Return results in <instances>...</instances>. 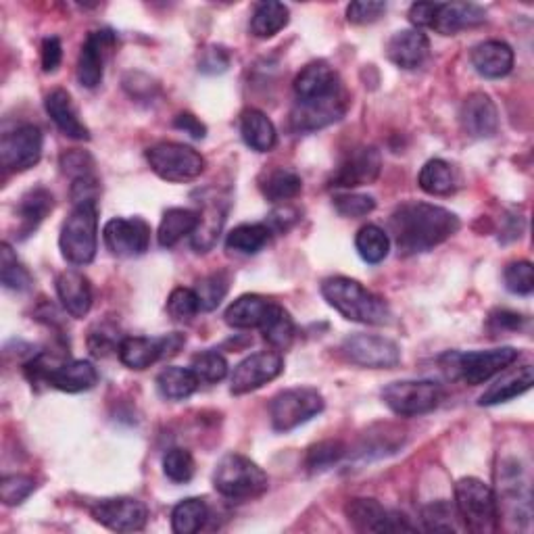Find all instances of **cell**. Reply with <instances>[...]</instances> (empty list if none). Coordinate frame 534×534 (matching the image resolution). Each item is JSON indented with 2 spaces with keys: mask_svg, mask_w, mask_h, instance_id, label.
<instances>
[{
  "mask_svg": "<svg viewBox=\"0 0 534 534\" xmlns=\"http://www.w3.org/2000/svg\"><path fill=\"white\" fill-rule=\"evenodd\" d=\"M59 247L65 261L71 265H88L99 249V205L96 201L74 205L63 222Z\"/></svg>",
  "mask_w": 534,
  "mask_h": 534,
  "instance_id": "cell-3",
  "label": "cell"
},
{
  "mask_svg": "<svg viewBox=\"0 0 534 534\" xmlns=\"http://www.w3.org/2000/svg\"><path fill=\"white\" fill-rule=\"evenodd\" d=\"M345 357L361 368L391 370L399 366L401 347L386 336L378 334H351L343 343Z\"/></svg>",
  "mask_w": 534,
  "mask_h": 534,
  "instance_id": "cell-10",
  "label": "cell"
},
{
  "mask_svg": "<svg viewBox=\"0 0 534 534\" xmlns=\"http://www.w3.org/2000/svg\"><path fill=\"white\" fill-rule=\"evenodd\" d=\"M61 167L67 176H71L74 180L86 178V176H94L92 174V157L84 151H69L61 157Z\"/></svg>",
  "mask_w": 534,
  "mask_h": 534,
  "instance_id": "cell-53",
  "label": "cell"
},
{
  "mask_svg": "<svg viewBox=\"0 0 534 534\" xmlns=\"http://www.w3.org/2000/svg\"><path fill=\"white\" fill-rule=\"evenodd\" d=\"M455 374L470 386L489 382L491 378L503 374L509 366H514L520 351L514 347H499L489 351H470L449 355Z\"/></svg>",
  "mask_w": 534,
  "mask_h": 534,
  "instance_id": "cell-9",
  "label": "cell"
},
{
  "mask_svg": "<svg viewBox=\"0 0 534 534\" xmlns=\"http://www.w3.org/2000/svg\"><path fill=\"white\" fill-rule=\"evenodd\" d=\"M489 324L499 332L503 330H518L522 324H524V318L520 313H514V311H507V309H501V311H495L491 313V320Z\"/></svg>",
  "mask_w": 534,
  "mask_h": 534,
  "instance_id": "cell-60",
  "label": "cell"
},
{
  "mask_svg": "<svg viewBox=\"0 0 534 534\" xmlns=\"http://www.w3.org/2000/svg\"><path fill=\"white\" fill-rule=\"evenodd\" d=\"M259 330L265 341L270 343L276 351L288 349L295 341V322L293 318H290V313L276 303H272Z\"/></svg>",
  "mask_w": 534,
  "mask_h": 534,
  "instance_id": "cell-38",
  "label": "cell"
},
{
  "mask_svg": "<svg viewBox=\"0 0 534 534\" xmlns=\"http://www.w3.org/2000/svg\"><path fill=\"white\" fill-rule=\"evenodd\" d=\"M88 347H90L92 355H96V357H105L113 349H119V343L115 338V328L96 326L88 336Z\"/></svg>",
  "mask_w": 534,
  "mask_h": 534,
  "instance_id": "cell-54",
  "label": "cell"
},
{
  "mask_svg": "<svg viewBox=\"0 0 534 534\" xmlns=\"http://www.w3.org/2000/svg\"><path fill=\"white\" fill-rule=\"evenodd\" d=\"M163 472L172 482L184 484L194 476V457L190 455V451L180 447L169 449L163 455Z\"/></svg>",
  "mask_w": 534,
  "mask_h": 534,
  "instance_id": "cell-49",
  "label": "cell"
},
{
  "mask_svg": "<svg viewBox=\"0 0 534 534\" xmlns=\"http://www.w3.org/2000/svg\"><path fill=\"white\" fill-rule=\"evenodd\" d=\"M190 370L197 374V378L201 382L215 384V382H222L228 376V361L222 353L203 351V353L192 357Z\"/></svg>",
  "mask_w": 534,
  "mask_h": 534,
  "instance_id": "cell-46",
  "label": "cell"
},
{
  "mask_svg": "<svg viewBox=\"0 0 534 534\" xmlns=\"http://www.w3.org/2000/svg\"><path fill=\"white\" fill-rule=\"evenodd\" d=\"M430 55V40L422 30H401L386 44V57L401 69H418Z\"/></svg>",
  "mask_w": 534,
  "mask_h": 534,
  "instance_id": "cell-21",
  "label": "cell"
},
{
  "mask_svg": "<svg viewBox=\"0 0 534 534\" xmlns=\"http://www.w3.org/2000/svg\"><path fill=\"white\" fill-rule=\"evenodd\" d=\"M53 207H55V199H53V194L48 192L46 188L38 186V188L28 190L21 197L19 207H17L19 234L23 238L30 236L46 220V215L53 211Z\"/></svg>",
  "mask_w": 534,
  "mask_h": 534,
  "instance_id": "cell-31",
  "label": "cell"
},
{
  "mask_svg": "<svg viewBox=\"0 0 534 534\" xmlns=\"http://www.w3.org/2000/svg\"><path fill=\"white\" fill-rule=\"evenodd\" d=\"M174 126L182 132H186L188 136H192L194 140H201L207 136V128L201 119L194 117L192 113H180L176 119H174Z\"/></svg>",
  "mask_w": 534,
  "mask_h": 534,
  "instance_id": "cell-59",
  "label": "cell"
},
{
  "mask_svg": "<svg viewBox=\"0 0 534 534\" xmlns=\"http://www.w3.org/2000/svg\"><path fill=\"white\" fill-rule=\"evenodd\" d=\"M424 528L430 532H459L464 530V522H461L457 507L445 499L434 501L424 507L422 512Z\"/></svg>",
  "mask_w": 534,
  "mask_h": 534,
  "instance_id": "cell-42",
  "label": "cell"
},
{
  "mask_svg": "<svg viewBox=\"0 0 534 534\" xmlns=\"http://www.w3.org/2000/svg\"><path fill=\"white\" fill-rule=\"evenodd\" d=\"M199 226V211L174 207L163 213L157 240L163 249H172L186 236H192Z\"/></svg>",
  "mask_w": 534,
  "mask_h": 534,
  "instance_id": "cell-32",
  "label": "cell"
},
{
  "mask_svg": "<svg viewBox=\"0 0 534 534\" xmlns=\"http://www.w3.org/2000/svg\"><path fill=\"white\" fill-rule=\"evenodd\" d=\"M382 172V157L374 147H357L349 151L334 169L330 186L334 188H359L378 180Z\"/></svg>",
  "mask_w": 534,
  "mask_h": 534,
  "instance_id": "cell-16",
  "label": "cell"
},
{
  "mask_svg": "<svg viewBox=\"0 0 534 534\" xmlns=\"http://www.w3.org/2000/svg\"><path fill=\"white\" fill-rule=\"evenodd\" d=\"M386 11L384 3H372V0H359V3H351L347 7V19L355 26H366V23H374L382 17Z\"/></svg>",
  "mask_w": 534,
  "mask_h": 534,
  "instance_id": "cell-52",
  "label": "cell"
},
{
  "mask_svg": "<svg viewBox=\"0 0 534 534\" xmlns=\"http://www.w3.org/2000/svg\"><path fill=\"white\" fill-rule=\"evenodd\" d=\"M534 384V372L532 366H522L512 372H505L495 384H491L487 391L482 393L478 399V405L482 407H491V405H501L512 401L524 393H528Z\"/></svg>",
  "mask_w": 534,
  "mask_h": 534,
  "instance_id": "cell-29",
  "label": "cell"
},
{
  "mask_svg": "<svg viewBox=\"0 0 534 534\" xmlns=\"http://www.w3.org/2000/svg\"><path fill=\"white\" fill-rule=\"evenodd\" d=\"M240 136L245 140L247 147L257 153H270L278 142L274 121L259 109H247L242 113Z\"/></svg>",
  "mask_w": 534,
  "mask_h": 534,
  "instance_id": "cell-30",
  "label": "cell"
},
{
  "mask_svg": "<svg viewBox=\"0 0 534 534\" xmlns=\"http://www.w3.org/2000/svg\"><path fill=\"white\" fill-rule=\"evenodd\" d=\"M441 386L432 380H399L382 391V401L399 418H420L439 407Z\"/></svg>",
  "mask_w": 534,
  "mask_h": 534,
  "instance_id": "cell-7",
  "label": "cell"
},
{
  "mask_svg": "<svg viewBox=\"0 0 534 534\" xmlns=\"http://www.w3.org/2000/svg\"><path fill=\"white\" fill-rule=\"evenodd\" d=\"M201 380L197 378L190 368L180 366H167L157 376V388L163 399L167 401H184L197 393Z\"/></svg>",
  "mask_w": 534,
  "mask_h": 534,
  "instance_id": "cell-34",
  "label": "cell"
},
{
  "mask_svg": "<svg viewBox=\"0 0 534 534\" xmlns=\"http://www.w3.org/2000/svg\"><path fill=\"white\" fill-rule=\"evenodd\" d=\"M209 520V507L203 499L190 497L180 501L172 512V528L176 534L199 532Z\"/></svg>",
  "mask_w": 534,
  "mask_h": 534,
  "instance_id": "cell-41",
  "label": "cell"
},
{
  "mask_svg": "<svg viewBox=\"0 0 534 534\" xmlns=\"http://www.w3.org/2000/svg\"><path fill=\"white\" fill-rule=\"evenodd\" d=\"M230 65V57L222 46H211L203 51V57L199 61V69L205 74H222Z\"/></svg>",
  "mask_w": 534,
  "mask_h": 534,
  "instance_id": "cell-55",
  "label": "cell"
},
{
  "mask_svg": "<svg viewBox=\"0 0 534 534\" xmlns=\"http://www.w3.org/2000/svg\"><path fill=\"white\" fill-rule=\"evenodd\" d=\"M92 518L113 532H140L149 522V507L134 497L103 499L92 507Z\"/></svg>",
  "mask_w": 534,
  "mask_h": 534,
  "instance_id": "cell-14",
  "label": "cell"
},
{
  "mask_svg": "<svg viewBox=\"0 0 534 534\" xmlns=\"http://www.w3.org/2000/svg\"><path fill=\"white\" fill-rule=\"evenodd\" d=\"M147 161L153 172L165 182L197 180L207 167V161L199 151L172 140H163L149 147Z\"/></svg>",
  "mask_w": 534,
  "mask_h": 534,
  "instance_id": "cell-6",
  "label": "cell"
},
{
  "mask_svg": "<svg viewBox=\"0 0 534 534\" xmlns=\"http://www.w3.org/2000/svg\"><path fill=\"white\" fill-rule=\"evenodd\" d=\"M434 13H436V3H416L409 9V21L414 23L416 30H422V28L430 30Z\"/></svg>",
  "mask_w": 534,
  "mask_h": 534,
  "instance_id": "cell-58",
  "label": "cell"
},
{
  "mask_svg": "<svg viewBox=\"0 0 534 534\" xmlns=\"http://www.w3.org/2000/svg\"><path fill=\"white\" fill-rule=\"evenodd\" d=\"M103 240L115 257H140L151 247V226L142 217H113L105 224Z\"/></svg>",
  "mask_w": 534,
  "mask_h": 534,
  "instance_id": "cell-12",
  "label": "cell"
},
{
  "mask_svg": "<svg viewBox=\"0 0 534 534\" xmlns=\"http://www.w3.org/2000/svg\"><path fill=\"white\" fill-rule=\"evenodd\" d=\"M46 113L51 115V119L55 121V126L71 140H90V132L84 126V121L80 119L74 101H71V96L67 90L57 88L51 94L46 96L44 101Z\"/></svg>",
  "mask_w": 534,
  "mask_h": 534,
  "instance_id": "cell-25",
  "label": "cell"
},
{
  "mask_svg": "<svg viewBox=\"0 0 534 534\" xmlns=\"http://www.w3.org/2000/svg\"><path fill=\"white\" fill-rule=\"evenodd\" d=\"M472 65L482 78L499 80L512 74L514 69V51L512 46L501 40H487L474 46Z\"/></svg>",
  "mask_w": 534,
  "mask_h": 534,
  "instance_id": "cell-23",
  "label": "cell"
},
{
  "mask_svg": "<svg viewBox=\"0 0 534 534\" xmlns=\"http://www.w3.org/2000/svg\"><path fill=\"white\" fill-rule=\"evenodd\" d=\"M345 455V445L341 441H322L318 445L309 447L307 457H305V466L309 472H324L332 468L334 464L343 459Z\"/></svg>",
  "mask_w": 534,
  "mask_h": 534,
  "instance_id": "cell-47",
  "label": "cell"
},
{
  "mask_svg": "<svg viewBox=\"0 0 534 534\" xmlns=\"http://www.w3.org/2000/svg\"><path fill=\"white\" fill-rule=\"evenodd\" d=\"M96 382H99V372L86 359L63 361L48 376V384L63 393H84L94 388Z\"/></svg>",
  "mask_w": 534,
  "mask_h": 534,
  "instance_id": "cell-28",
  "label": "cell"
},
{
  "mask_svg": "<svg viewBox=\"0 0 534 534\" xmlns=\"http://www.w3.org/2000/svg\"><path fill=\"white\" fill-rule=\"evenodd\" d=\"M119 361L130 370H147L155 361L165 359V336L147 338V336H128L119 343L117 349Z\"/></svg>",
  "mask_w": 534,
  "mask_h": 534,
  "instance_id": "cell-26",
  "label": "cell"
},
{
  "mask_svg": "<svg viewBox=\"0 0 534 534\" xmlns=\"http://www.w3.org/2000/svg\"><path fill=\"white\" fill-rule=\"evenodd\" d=\"M322 297L345 320L368 326H382L391 320V307H388V303L347 276L326 278L322 282Z\"/></svg>",
  "mask_w": 534,
  "mask_h": 534,
  "instance_id": "cell-2",
  "label": "cell"
},
{
  "mask_svg": "<svg viewBox=\"0 0 534 534\" xmlns=\"http://www.w3.org/2000/svg\"><path fill=\"white\" fill-rule=\"evenodd\" d=\"M42 69L46 71V74H53V71H57V67L61 65V59H63V46H61V40L57 36H51L46 38L42 42Z\"/></svg>",
  "mask_w": 534,
  "mask_h": 534,
  "instance_id": "cell-56",
  "label": "cell"
},
{
  "mask_svg": "<svg viewBox=\"0 0 534 534\" xmlns=\"http://www.w3.org/2000/svg\"><path fill=\"white\" fill-rule=\"evenodd\" d=\"M213 487L226 499L251 501L267 491L270 478H267V474L253 459L240 453H230L222 457L220 464L215 466Z\"/></svg>",
  "mask_w": 534,
  "mask_h": 534,
  "instance_id": "cell-4",
  "label": "cell"
},
{
  "mask_svg": "<svg viewBox=\"0 0 534 534\" xmlns=\"http://www.w3.org/2000/svg\"><path fill=\"white\" fill-rule=\"evenodd\" d=\"M324 397L320 391L309 386L288 388L278 393L270 403L272 426L278 432H290L309 422L324 411Z\"/></svg>",
  "mask_w": 534,
  "mask_h": 534,
  "instance_id": "cell-8",
  "label": "cell"
},
{
  "mask_svg": "<svg viewBox=\"0 0 534 534\" xmlns=\"http://www.w3.org/2000/svg\"><path fill=\"white\" fill-rule=\"evenodd\" d=\"M199 311H201V303H199L197 293H194V288L178 286L172 290V295H169L167 299V313L172 315L174 322L188 324L197 318Z\"/></svg>",
  "mask_w": 534,
  "mask_h": 534,
  "instance_id": "cell-45",
  "label": "cell"
},
{
  "mask_svg": "<svg viewBox=\"0 0 534 534\" xmlns=\"http://www.w3.org/2000/svg\"><path fill=\"white\" fill-rule=\"evenodd\" d=\"M57 295L71 318L82 320L92 309V284L78 270H67L57 278Z\"/></svg>",
  "mask_w": 534,
  "mask_h": 534,
  "instance_id": "cell-24",
  "label": "cell"
},
{
  "mask_svg": "<svg viewBox=\"0 0 534 534\" xmlns=\"http://www.w3.org/2000/svg\"><path fill=\"white\" fill-rule=\"evenodd\" d=\"M42 132L34 124H21L0 138V163L7 172H28L42 157Z\"/></svg>",
  "mask_w": 534,
  "mask_h": 534,
  "instance_id": "cell-11",
  "label": "cell"
},
{
  "mask_svg": "<svg viewBox=\"0 0 534 534\" xmlns=\"http://www.w3.org/2000/svg\"><path fill=\"white\" fill-rule=\"evenodd\" d=\"M303 190V180L288 167H276L272 172H267L261 180V192L265 194L267 201L272 203H286L290 199L299 197Z\"/></svg>",
  "mask_w": 534,
  "mask_h": 534,
  "instance_id": "cell-36",
  "label": "cell"
},
{
  "mask_svg": "<svg viewBox=\"0 0 534 534\" xmlns=\"http://www.w3.org/2000/svg\"><path fill=\"white\" fill-rule=\"evenodd\" d=\"M334 209L343 217H366L376 209V201L370 194L343 192L334 197Z\"/></svg>",
  "mask_w": 534,
  "mask_h": 534,
  "instance_id": "cell-51",
  "label": "cell"
},
{
  "mask_svg": "<svg viewBox=\"0 0 534 534\" xmlns=\"http://www.w3.org/2000/svg\"><path fill=\"white\" fill-rule=\"evenodd\" d=\"M418 184L432 197H447L457 190V174L451 163L443 159H430L418 176Z\"/></svg>",
  "mask_w": 534,
  "mask_h": 534,
  "instance_id": "cell-37",
  "label": "cell"
},
{
  "mask_svg": "<svg viewBox=\"0 0 534 534\" xmlns=\"http://www.w3.org/2000/svg\"><path fill=\"white\" fill-rule=\"evenodd\" d=\"M345 514L351 526L359 532H397V530H416L405 516L391 514L376 499L355 497L347 503Z\"/></svg>",
  "mask_w": 534,
  "mask_h": 534,
  "instance_id": "cell-17",
  "label": "cell"
},
{
  "mask_svg": "<svg viewBox=\"0 0 534 534\" xmlns=\"http://www.w3.org/2000/svg\"><path fill=\"white\" fill-rule=\"evenodd\" d=\"M290 21V11L286 5L276 3V0H267V3H259L251 17V34L259 40L274 38L280 34Z\"/></svg>",
  "mask_w": 534,
  "mask_h": 534,
  "instance_id": "cell-35",
  "label": "cell"
},
{
  "mask_svg": "<svg viewBox=\"0 0 534 534\" xmlns=\"http://www.w3.org/2000/svg\"><path fill=\"white\" fill-rule=\"evenodd\" d=\"M299 222V211L293 207H280L272 211L270 220H267V228L272 232H286L288 228H293Z\"/></svg>",
  "mask_w": 534,
  "mask_h": 534,
  "instance_id": "cell-57",
  "label": "cell"
},
{
  "mask_svg": "<svg viewBox=\"0 0 534 534\" xmlns=\"http://www.w3.org/2000/svg\"><path fill=\"white\" fill-rule=\"evenodd\" d=\"M487 21V11L472 3H436V13L432 19L434 32H439L443 36H453L461 30L478 28Z\"/></svg>",
  "mask_w": 534,
  "mask_h": 534,
  "instance_id": "cell-22",
  "label": "cell"
},
{
  "mask_svg": "<svg viewBox=\"0 0 534 534\" xmlns=\"http://www.w3.org/2000/svg\"><path fill=\"white\" fill-rule=\"evenodd\" d=\"M230 290V276L226 272H215L201 278L194 286V293L199 297L201 311H213L220 307Z\"/></svg>",
  "mask_w": 534,
  "mask_h": 534,
  "instance_id": "cell-44",
  "label": "cell"
},
{
  "mask_svg": "<svg viewBox=\"0 0 534 534\" xmlns=\"http://www.w3.org/2000/svg\"><path fill=\"white\" fill-rule=\"evenodd\" d=\"M226 215H228V207L222 199H205V205L199 211V226L190 236L194 251L209 253L215 247L217 238H220L222 234Z\"/></svg>",
  "mask_w": 534,
  "mask_h": 534,
  "instance_id": "cell-27",
  "label": "cell"
},
{
  "mask_svg": "<svg viewBox=\"0 0 534 534\" xmlns=\"http://www.w3.org/2000/svg\"><path fill=\"white\" fill-rule=\"evenodd\" d=\"M115 46V34L111 30L90 32L82 44L78 59V82L84 88H96L103 82L105 63Z\"/></svg>",
  "mask_w": 534,
  "mask_h": 534,
  "instance_id": "cell-18",
  "label": "cell"
},
{
  "mask_svg": "<svg viewBox=\"0 0 534 534\" xmlns=\"http://www.w3.org/2000/svg\"><path fill=\"white\" fill-rule=\"evenodd\" d=\"M0 280H3V286L7 290H15V293H23L34 282L28 267L17 259L7 242L3 245V251H0Z\"/></svg>",
  "mask_w": 534,
  "mask_h": 534,
  "instance_id": "cell-43",
  "label": "cell"
},
{
  "mask_svg": "<svg viewBox=\"0 0 534 534\" xmlns=\"http://www.w3.org/2000/svg\"><path fill=\"white\" fill-rule=\"evenodd\" d=\"M455 507L464 528L489 534L499 528V503L495 491L480 478L468 476L455 484Z\"/></svg>",
  "mask_w": 534,
  "mask_h": 534,
  "instance_id": "cell-5",
  "label": "cell"
},
{
  "mask_svg": "<svg viewBox=\"0 0 534 534\" xmlns=\"http://www.w3.org/2000/svg\"><path fill=\"white\" fill-rule=\"evenodd\" d=\"M503 282L509 293L528 297L534 290V270L530 261H514L505 267Z\"/></svg>",
  "mask_w": 534,
  "mask_h": 534,
  "instance_id": "cell-48",
  "label": "cell"
},
{
  "mask_svg": "<svg viewBox=\"0 0 534 534\" xmlns=\"http://www.w3.org/2000/svg\"><path fill=\"white\" fill-rule=\"evenodd\" d=\"M388 224L399 253L411 257L428 253L457 234L459 217L445 207L411 201L399 205Z\"/></svg>",
  "mask_w": 534,
  "mask_h": 534,
  "instance_id": "cell-1",
  "label": "cell"
},
{
  "mask_svg": "<svg viewBox=\"0 0 534 534\" xmlns=\"http://www.w3.org/2000/svg\"><path fill=\"white\" fill-rule=\"evenodd\" d=\"M347 105L349 101L345 92H338L320 101H297L293 111H290V128L299 134L328 128L347 113Z\"/></svg>",
  "mask_w": 534,
  "mask_h": 534,
  "instance_id": "cell-15",
  "label": "cell"
},
{
  "mask_svg": "<svg viewBox=\"0 0 534 534\" xmlns=\"http://www.w3.org/2000/svg\"><path fill=\"white\" fill-rule=\"evenodd\" d=\"M461 128L472 138H493L499 130V111L489 94L472 92L461 105Z\"/></svg>",
  "mask_w": 534,
  "mask_h": 534,
  "instance_id": "cell-20",
  "label": "cell"
},
{
  "mask_svg": "<svg viewBox=\"0 0 534 534\" xmlns=\"http://www.w3.org/2000/svg\"><path fill=\"white\" fill-rule=\"evenodd\" d=\"M355 249L363 261L378 265L388 257V251H391V238H388V234L380 226L368 224L357 232Z\"/></svg>",
  "mask_w": 534,
  "mask_h": 534,
  "instance_id": "cell-40",
  "label": "cell"
},
{
  "mask_svg": "<svg viewBox=\"0 0 534 534\" xmlns=\"http://www.w3.org/2000/svg\"><path fill=\"white\" fill-rule=\"evenodd\" d=\"M36 491V480L32 476L13 474L0 482V499L5 505H19Z\"/></svg>",
  "mask_w": 534,
  "mask_h": 534,
  "instance_id": "cell-50",
  "label": "cell"
},
{
  "mask_svg": "<svg viewBox=\"0 0 534 534\" xmlns=\"http://www.w3.org/2000/svg\"><path fill=\"white\" fill-rule=\"evenodd\" d=\"M293 88L297 94V101H320L343 92L341 78H338L336 69L326 61H313L305 65L295 78Z\"/></svg>",
  "mask_w": 534,
  "mask_h": 534,
  "instance_id": "cell-19",
  "label": "cell"
},
{
  "mask_svg": "<svg viewBox=\"0 0 534 534\" xmlns=\"http://www.w3.org/2000/svg\"><path fill=\"white\" fill-rule=\"evenodd\" d=\"M270 238L272 230L265 224H240L228 234L226 249L240 255H255L270 242Z\"/></svg>",
  "mask_w": 534,
  "mask_h": 534,
  "instance_id": "cell-39",
  "label": "cell"
},
{
  "mask_svg": "<svg viewBox=\"0 0 534 534\" xmlns=\"http://www.w3.org/2000/svg\"><path fill=\"white\" fill-rule=\"evenodd\" d=\"M284 372V359L278 351H261L240 361L230 378L232 395H247L276 380Z\"/></svg>",
  "mask_w": 534,
  "mask_h": 534,
  "instance_id": "cell-13",
  "label": "cell"
},
{
  "mask_svg": "<svg viewBox=\"0 0 534 534\" xmlns=\"http://www.w3.org/2000/svg\"><path fill=\"white\" fill-rule=\"evenodd\" d=\"M272 301H267L261 295H242L226 309V324L238 330L261 328L267 311H270Z\"/></svg>",
  "mask_w": 534,
  "mask_h": 534,
  "instance_id": "cell-33",
  "label": "cell"
}]
</instances>
